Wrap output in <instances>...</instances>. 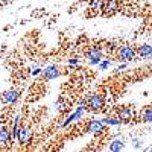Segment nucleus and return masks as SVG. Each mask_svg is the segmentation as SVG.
<instances>
[{
  "mask_svg": "<svg viewBox=\"0 0 152 152\" xmlns=\"http://www.w3.org/2000/svg\"><path fill=\"white\" fill-rule=\"evenodd\" d=\"M11 0H0V5H6V3H9Z\"/></svg>",
  "mask_w": 152,
  "mask_h": 152,
  "instance_id": "nucleus-19",
  "label": "nucleus"
},
{
  "mask_svg": "<svg viewBox=\"0 0 152 152\" xmlns=\"http://www.w3.org/2000/svg\"><path fill=\"white\" fill-rule=\"evenodd\" d=\"M31 138H32V132L28 126H20L18 134H17V140L20 145H28L31 143Z\"/></svg>",
  "mask_w": 152,
  "mask_h": 152,
  "instance_id": "nucleus-4",
  "label": "nucleus"
},
{
  "mask_svg": "<svg viewBox=\"0 0 152 152\" xmlns=\"http://www.w3.org/2000/svg\"><path fill=\"white\" fill-rule=\"evenodd\" d=\"M126 67V62H125V64H122V66H119V70H123Z\"/></svg>",
  "mask_w": 152,
  "mask_h": 152,
  "instance_id": "nucleus-20",
  "label": "nucleus"
},
{
  "mask_svg": "<svg viewBox=\"0 0 152 152\" xmlns=\"http://www.w3.org/2000/svg\"><path fill=\"white\" fill-rule=\"evenodd\" d=\"M85 55H87L88 59H90V64L94 66V64H99L100 59H102V50H100V47L93 46V47H90V49L87 50Z\"/></svg>",
  "mask_w": 152,
  "mask_h": 152,
  "instance_id": "nucleus-3",
  "label": "nucleus"
},
{
  "mask_svg": "<svg viewBox=\"0 0 152 152\" xmlns=\"http://www.w3.org/2000/svg\"><path fill=\"white\" fill-rule=\"evenodd\" d=\"M100 122H102L104 125H105V123H107V125H120V123H122L119 119H102Z\"/></svg>",
  "mask_w": 152,
  "mask_h": 152,
  "instance_id": "nucleus-15",
  "label": "nucleus"
},
{
  "mask_svg": "<svg viewBox=\"0 0 152 152\" xmlns=\"http://www.w3.org/2000/svg\"><path fill=\"white\" fill-rule=\"evenodd\" d=\"M82 111H84V107H79V108H78V111L73 113L72 116H70V117H69V119H67L64 123H62V126H67L70 122H73V120H76V119H79V117H81V114H82Z\"/></svg>",
  "mask_w": 152,
  "mask_h": 152,
  "instance_id": "nucleus-11",
  "label": "nucleus"
},
{
  "mask_svg": "<svg viewBox=\"0 0 152 152\" xmlns=\"http://www.w3.org/2000/svg\"><path fill=\"white\" fill-rule=\"evenodd\" d=\"M117 116H119V120H120L122 123H128V122H131V119H132V113H131V110H129L128 107H122V108L119 110V113H117Z\"/></svg>",
  "mask_w": 152,
  "mask_h": 152,
  "instance_id": "nucleus-7",
  "label": "nucleus"
},
{
  "mask_svg": "<svg viewBox=\"0 0 152 152\" xmlns=\"http://www.w3.org/2000/svg\"><path fill=\"white\" fill-rule=\"evenodd\" d=\"M43 76H44V79L46 81H50V79H55L59 76V70L56 66H49L43 70Z\"/></svg>",
  "mask_w": 152,
  "mask_h": 152,
  "instance_id": "nucleus-6",
  "label": "nucleus"
},
{
  "mask_svg": "<svg viewBox=\"0 0 152 152\" xmlns=\"http://www.w3.org/2000/svg\"><path fill=\"white\" fill-rule=\"evenodd\" d=\"M104 96L102 94H91L87 100V108L91 110V111H100L104 108Z\"/></svg>",
  "mask_w": 152,
  "mask_h": 152,
  "instance_id": "nucleus-1",
  "label": "nucleus"
},
{
  "mask_svg": "<svg viewBox=\"0 0 152 152\" xmlns=\"http://www.w3.org/2000/svg\"><path fill=\"white\" fill-rule=\"evenodd\" d=\"M32 73H34V75H38V73H40V69H35Z\"/></svg>",
  "mask_w": 152,
  "mask_h": 152,
  "instance_id": "nucleus-21",
  "label": "nucleus"
},
{
  "mask_svg": "<svg viewBox=\"0 0 152 152\" xmlns=\"http://www.w3.org/2000/svg\"><path fill=\"white\" fill-rule=\"evenodd\" d=\"M142 120L143 122H152V107H146L142 113Z\"/></svg>",
  "mask_w": 152,
  "mask_h": 152,
  "instance_id": "nucleus-12",
  "label": "nucleus"
},
{
  "mask_svg": "<svg viewBox=\"0 0 152 152\" xmlns=\"http://www.w3.org/2000/svg\"><path fill=\"white\" fill-rule=\"evenodd\" d=\"M140 143H142L140 140H134V148H135V149H140V146H142Z\"/></svg>",
  "mask_w": 152,
  "mask_h": 152,
  "instance_id": "nucleus-17",
  "label": "nucleus"
},
{
  "mask_svg": "<svg viewBox=\"0 0 152 152\" xmlns=\"http://www.w3.org/2000/svg\"><path fill=\"white\" fill-rule=\"evenodd\" d=\"M11 138H12V135H11L9 129L6 128V126H2V128H0V146L9 145L11 143Z\"/></svg>",
  "mask_w": 152,
  "mask_h": 152,
  "instance_id": "nucleus-9",
  "label": "nucleus"
},
{
  "mask_svg": "<svg viewBox=\"0 0 152 152\" xmlns=\"http://www.w3.org/2000/svg\"><path fill=\"white\" fill-rule=\"evenodd\" d=\"M111 151H123L125 149V142L122 140H113V143L110 145Z\"/></svg>",
  "mask_w": 152,
  "mask_h": 152,
  "instance_id": "nucleus-13",
  "label": "nucleus"
},
{
  "mask_svg": "<svg viewBox=\"0 0 152 152\" xmlns=\"http://www.w3.org/2000/svg\"><path fill=\"white\" fill-rule=\"evenodd\" d=\"M99 66H100V70H105L107 67L111 66V61H104V62H99Z\"/></svg>",
  "mask_w": 152,
  "mask_h": 152,
  "instance_id": "nucleus-16",
  "label": "nucleus"
},
{
  "mask_svg": "<svg viewBox=\"0 0 152 152\" xmlns=\"http://www.w3.org/2000/svg\"><path fill=\"white\" fill-rule=\"evenodd\" d=\"M116 8H117V2H116V0H108V5L105 8L108 14H110V12H114V11H116Z\"/></svg>",
  "mask_w": 152,
  "mask_h": 152,
  "instance_id": "nucleus-14",
  "label": "nucleus"
},
{
  "mask_svg": "<svg viewBox=\"0 0 152 152\" xmlns=\"http://www.w3.org/2000/svg\"><path fill=\"white\" fill-rule=\"evenodd\" d=\"M78 58H76V59H69V64H78Z\"/></svg>",
  "mask_w": 152,
  "mask_h": 152,
  "instance_id": "nucleus-18",
  "label": "nucleus"
},
{
  "mask_svg": "<svg viewBox=\"0 0 152 152\" xmlns=\"http://www.w3.org/2000/svg\"><path fill=\"white\" fill-rule=\"evenodd\" d=\"M117 58H119L120 61H123V62L134 59V58H135V49L131 47V46H128V44L122 46V47L119 49V52H117Z\"/></svg>",
  "mask_w": 152,
  "mask_h": 152,
  "instance_id": "nucleus-2",
  "label": "nucleus"
},
{
  "mask_svg": "<svg viewBox=\"0 0 152 152\" xmlns=\"http://www.w3.org/2000/svg\"><path fill=\"white\" fill-rule=\"evenodd\" d=\"M137 53L140 58H151L152 56V46L149 44H142L137 49Z\"/></svg>",
  "mask_w": 152,
  "mask_h": 152,
  "instance_id": "nucleus-10",
  "label": "nucleus"
},
{
  "mask_svg": "<svg viewBox=\"0 0 152 152\" xmlns=\"http://www.w3.org/2000/svg\"><path fill=\"white\" fill-rule=\"evenodd\" d=\"M18 96H20V93L17 90H8V91L3 93V96L0 99H2L3 104H14L15 100L18 99Z\"/></svg>",
  "mask_w": 152,
  "mask_h": 152,
  "instance_id": "nucleus-5",
  "label": "nucleus"
},
{
  "mask_svg": "<svg viewBox=\"0 0 152 152\" xmlns=\"http://www.w3.org/2000/svg\"><path fill=\"white\" fill-rule=\"evenodd\" d=\"M146 151H152V146H151V148H148V149H146Z\"/></svg>",
  "mask_w": 152,
  "mask_h": 152,
  "instance_id": "nucleus-22",
  "label": "nucleus"
},
{
  "mask_svg": "<svg viewBox=\"0 0 152 152\" xmlns=\"http://www.w3.org/2000/svg\"><path fill=\"white\" fill-rule=\"evenodd\" d=\"M87 131L97 134V132L105 131V126H104V123L100 122V120H91L90 123H88V126H87Z\"/></svg>",
  "mask_w": 152,
  "mask_h": 152,
  "instance_id": "nucleus-8",
  "label": "nucleus"
}]
</instances>
